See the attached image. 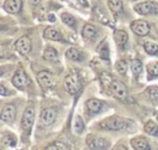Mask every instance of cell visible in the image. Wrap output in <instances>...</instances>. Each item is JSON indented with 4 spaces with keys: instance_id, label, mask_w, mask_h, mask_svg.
<instances>
[{
    "instance_id": "1",
    "label": "cell",
    "mask_w": 158,
    "mask_h": 150,
    "mask_svg": "<svg viewBox=\"0 0 158 150\" xmlns=\"http://www.w3.org/2000/svg\"><path fill=\"white\" fill-rule=\"evenodd\" d=\"M98 125H99V129H102V130L121 131V130H128L131 126L135 125V123L130 119H126L118 115H112L102 119Z\"/></svg>"
},
{
    "instance_id": "2",
    "label": "cell",
    "mask_w": 158,
    "mask_h": 150,
    "mask_svg": "<svg viewBox=\"0 0 158 150\" xmlns=\"http://www.w3.org/2000/svg\"><path fill=\"white\" fill-rule=\"evenodd\" d=\"M133 10L139 15H156L158 14V2L142 1L133 6Z\"/></svg>"
},
{
    "instance_id": "3",
    "label": "cell",
    "mask_w": 158,
    "mask_h": 150,
    "mask_svg": "<svg viewBox=\"0 0 158 150\" xmlns=\"http://www.w3.org/2000/svg\"><path fill=\"white\" fill-rule=\"evenodd\" d=\"M33 121H35V108H33V105H27L25 112H23L22 119H21L22 130L25 133H30L31 128L33 125Z\"/></svg>"
},
{
    "instance_id": "4",
    "label": "cell",
    "mask_w": 158,
    "mask_h": 150,
    "mask_svg": "<svg viewBox=\"0 0 158 150\" xmlns=\"http://www.w3.org/2000/svg\"><path fill=\"white\" fill-rule=\"evenodd\" d=\"M86 145L90 150H107L109 141L104 138H99L95 135H89L86 138Z\"/></svg>"
},
{
    "instance_id": "5",
    "label": "cell",
    "mask_w": 158,
    "mask_h": 150,
    "mask_svg": "<svg viewBox=\"0 0 158 150\" xmlns=\"http://www.w3.org/2000/svg\"><path fill=\"white\" fill-rule=\"evenodd\" d=\"M15 50L21 56H27L32 50V42L28 36H22L15 42Z\"/></svg>"
},
{
    "instance_id": "6",
    "label": "cell",
    "mask_w": 158,
    "mask_h": 150,
    "mask_svg": "<svg viewBox=\"0 0 158 150\" xmlns=\"http://www.w3.org/2000/svg\"><path fill=\"white\" fill-rule=\"evenodd\" d=\"M64 88L69 94H75L80 88V81L77 74L70 73L64 78Z\"/></svg>"
},
{
    "instance_id": "7",
    "label": "cell",
    "mask_w": 158,
    "mask_h": 150,
    "mask_svg": "<svg viewBox=\"0 0 158 150\" xmlns=\"http://www.w3.org/2000/svg\"><path fill=\"white\" fill-rule=\"evenodd\" d=\"M131 30L137 36H146L151 31V25L144 20H135L131 22Z\"/></svg>"
},
{
    "instance_id": "8",
    "label": "cell",
    "mask_w": 158,
    "mask_h": 150,
    "mask_svg": "<svg viewBox=\"0 0 158 150\" xmlns=\"http://www.w3.org/2000/svg\"><path fill=\"white\" fill-rule=\"evenodd\" d=\"M56 118H57V110L54 108H46L41 112L40 123L43 126H49L54 123Z\"/></svg>"
},
{
    "instance_id": "9",
    "label": "cell",
    "mask_w": 158,
    "mask_h": 150,
    "mask_svg": "<svg viewBox=\"0 0 158 150\" xmlns=\"http://www.w3.org/2000/svg\"><path fill=\"white\" fill-rule=\"evenodd\" d=\"M11 82H12V84H14L17 89H23V88L26 87L28 79H27V74L25 73L23 68L20 67L19 69H16V72H15L14 76H12Z\"/></svg>"
},
{
    "instance_id": "10",
    "label": "cell",
    "mask_w": 158,
    "mask_h": 150,
    "mask_svg": "<svg viewBox=\"0 0 158 150\" xmlns=\"http://www.w3.org/2000/svg\"><path fill=\"white\" fill-rule=\"evenodd\" d=\"M110 92L118 99H125L127 97V89L125 84L120 81H114L110 84Z\"/></svg>"
},
{
    "instance_id": "11",
    "label": "cell",
    "mask_w": 158,
    "mask_h": 150,
    "mask_svg": "<svg viewBox=\"0 0 158 150\" xmlns=\"http://www.w3.org/2000/svg\"><path fill=\"white\" fill-rule=\"evenodd\" d=\"M105 103L100 99H96V98H90L85 102V108L88 110V113L90 114H96V113H100L104 108Z\"/></svg>"
},
{
    "instance_id": "12",
    "label": "cell",
    "mask_w": 158,
    "mask_h": 150,
    "mask_svg": "<svg viewBox=\"0 0 158 150\" xmlns=\"http://www.w3.org/2000/svg\"><path fill=\"white\" fill-rule=\"evenodd\" d=\"M15 115H16V109H15L14 104H5L2 107L1 113H0V118L2 121L11 123L15 119Z\"/></svg>"
},
{
    "instance_id": "13",
    "label": "cell",
    "mask_w": 158,
    "mask_h": 150,
    "mask_svg": "<svg viewBox=\"0 0 158 150\" xmlns=\"http://www.w3.org/2000/svg\"><path fill=\"white\" fill-rule=\"evenodd\" d=\"M37 81L38 83L42 86V88H49L52 87L54 79H53V74L48 71H41L37 73Z\"/></svg>"
},
{
    "instance_id": "14",
    "label": "cell",
    "mask_w": 158,
    "mask_h": 150,
    "mask_svg": "<svg viewBox=\"0 0 158 150\" xmlns=\"http://www.w3.org/2000/svg\"><path fill=\"white\" fill-rule=\"evenodd\" d=\"M4 9L10 14H17L22 9V1L21 0H6L4 2Z\"/></svg>"
},
{
    "instance_id": "15",
    "label": "cell",
    "mask_w": 158,
    "mask_h": 150,
    "mask_svg": "<svg viewBox=\"0 0 158 150\" xmlns=\"http://www.w3.org/2000/svg\"><path fill=\"white\" fill-rule=\"evenodd\" d=\"M131 145L135 150H148L149 149V143L143 136H136L131 139Z\"/></svg>"
},
{
    "instance_id": "16",
    "label": "cell",
    "mask_w": 158,
    "mask_h": 150,
    "mask_svg": "<svg viewBox=\"0 0 158 150\" xmlns=\"http://www.w3.org/2000/svg\"><path fill=\"white\" fill-rule=\"evenodd\" d=\"M114 38H115L116 45H117L118 47L123 48V47L126 46L127 41H128V35H127V32L123 31V30H117V31H115V33H114Z\"/></svg>"
},
{
    "instance_id": "17",
    "label": "cell",
    "mask_w": 158,
    "mask_h": 150,
    "mask_svg": "<svg viewBox=\"0 0 158 150\" xmlns=\"http://www.w3.org/2000/svg\"><path fill=\"white\" fill-rule=\"evenodd\" d=\"M43 36L47 38V40H52V41H63V36L62 33L53 29V27H47L44 31H43Z\"/></svg>"
},
{
    "instance_id": "18",
    "label": "cell",
    "mask_w": 158,
    "mask_h": 150,
    "mask_svg": "<svg viewBox=\"0 0 158 150\" xmlns=\"http://www.w3.org/2000/svg\"><path fill=\"white\" fill-rule=\"evenodd\" d=\"M65 57H67L68 60H70V61H74V62H81L83 58H84L83 53H81L78 48H75V47L68 48L67 52H65Z\"/></svg>"
},
{
    "instance_id": "19",
    "label": "cell",
    "mask_w": 158,
    "mask_h": 150,
    "mask_svg": "<svg viewBox=\"0 0 158 150\" xmlns=\"http://www.w3.org/2000/svg\"><path fill=\"white\" fill-rule=\"evenodd\" d=\"M96 33H98V30L91 24H85L84 27H83V30H81V35L86 40H93L96 36Z\"/></svg>"
},
{
    "instance_id": "20",
    "label": "cell",
    "mask_w": 158,
    "mask_h": 150,
    "mask_svg": "<svg viewBox=\"0 0 158 150\" xmlns=\"http://www.w3.org/2000/svg\"><path fill=\"white\" fill-rule=\"evenodd\" d=\"M143 50L146 51V53H148L151 56H158V43H156L153 41H144Z\"/></svg>"
},
{
    "instance_id": "21",
    "label": "cell",
    "mask_w": 158,
    "mask_h": 150,
    "mask_svg": "<svg viewBox=\"0 0 158 150\" xmlns=\"http://www.w3.org/2000/svg\"><path fill=\"white\" fill-rule=\"evenodd\" d=\"M43 58L46 61H48V62H56L58 60V53L53 47L48 46L43 52Z\"/></svg>"
},
{
    "instance_id": "22",
    "label": "cell",
    "mask_w": 158,
    "mask_h": 150,
    "mask_svg": "<svg viewBox=\"0 0 158 150\" xmlns=\"http://www.w3.org/2000/svg\"><path fill=\"white\" fill-rule=\"evenodd\" d=\"M143 129H144V131H146L148 135L158 136V125H157L153 120H148V121H146Z\"/></svg>"
},
{
    "instance_id": "23",
    "label": "cell",
    "mask_w": 158,
    "mask_h": 150,
    "mask_svg": "<svg viewBox=\"0 0 158 150\" xmlns=\"http://www.w3.org/2000/svg\"><path fill=\"white\" fill-rule=\"evenodd\" d=\"M147 74L149 79L158 77V62H149L147 64Z\"/></svg>"
},
{
    "instance_id": "24",
    "label": "cell",
    "mask_w": 158,
    "mask_h": 150,
    "mask_svg": "<svg viewBox=\"0 0 158 150\" xmlns=\"http://www.w3.org/2000/svg\"><path fill=\"white\" fill-rule=\"evenodd\" d=\"M144 93L152 102H158V86H149Z\"/></svg>"
},
{
    "instance_id": "25",
    "label": "cell",
    "mask_w": 158,
    "mask_h": 150,
    "mask_svg": "<svg viewBox=\"0 0 158 150\" xmlns=\"http://www.w3.org/2000/svg\"><path fill=\"white\" fill-rule=\"evenodd\" d=\"M142 68H143L142 62H141L138 58H133V60L131 61V71H132V73H133L135 76H139L141 72H142Z\"/></svg>"
},
{
    "instance_id": "26",
    "label": "cell",
    "mask_w": 158,
    "mask_h": 150,
    "mask_svg": "<svg viewBox=\"0 0 158 150\" xmlns=\"http://www.w3.org/2000/svg\"><path fill=\"white\" fill-rule=\"evenodd\" d=\"M98 53H99V56H100L101 58H104V60H109L110 52H109V46L106 45L105 41H102V42L100 43V46L98 47Z\"/></svg>"
},
{
    "instance_id": "27",
    "label": "cell",
    "mask_w": 158,
    "mask_h": 150,
    "mask_svg": "<svg viewBox=\"0 0 158 150\" xmlns=\"http://www.w3.org/2000/svg\"><path fill=\"white\" fill-rule=\"evenodd\" d=\"M1 143H2V145H6V146H15L16 145V136L11 133L6 134V135L2 136Z\"/></svg>"
},
{
    "instance_id": "28",
    "label": "cell",
    "mask_w": 158,
    "mask_h": 150,
    "mask_svg": "<svg viewBox=\"0 0 158 150\" xmlns=\"http://www.w3.org/2000/svg\"><path fill=\"white\" fill-rule=\"evenodd\" d=\"M60 19H62V21H63L65 25H68V26H70V27H74V26H75V19H74L73 15H70V14H68V12H63V14L60 15Z\"/></svg>"
},
{
    "instance_id": "29",
    "label": "cell",
    "mask_w": 158,
    "mask_h": 150,
    "mask_svg": "<svg viewBox=\"0 0 158 150\" xmlns=\"http://www.w3.org/2000/svg\"><path fill=\"white\" fill-rule=\"evenodd\" d=\"M115 68H116V71H117L120 74L125 76L126 72H127V62H126L125 60H120V61H117V62L115 63Z\"/></svg>"
},
{
    "instance_id": "30",
    "label": "cell",
    "mask_w": 158,
    "mask_h": 150,
    "mask_svg": "<svg viewBox=\"0 0 158 150\" xmlns=\"http://www.w3.org/2000/svg\"><path fill=\"white\" fill-rule=\"evenodd\" d=\"M73 126H74V131H75V133H78V134H79V133H81V131L84 130V123H83L81 117L77 115V117L74 118Z\"/></svg>"
},
{
    "instance_id": "31",
    "label": "cell",
    "mask_w": 158,
    "mask_h": 150,
    "mask_svg": "<svg viewBox=\"0 0 158 150\" xmlns=\"http://www.w3.org/2000/svg\"><path fill=\"white\" fill-rule=\"evenodd\" d=\"M109 7L114 12H118L122 10V0H109Z\"/></svg>"
},
{
    "instance_id": "32",
    "label": "cell",
    "mask_w": 158,
    "mask_h": 150,
    "mask_svg": "<svg viewBox=\"0 0 158 150\" xmlns=\"http://www.w3.org/2000/svg\"><path fill=\"white\" fill-rule=\"evenodd\" d=\"M11 92L10 90H7L6 88H5V86L4 84H0V94L2 95V97H6L7 94H10Z\"/></svg>"
},
{
    "instance_id": "33",
    "label": "cell",
    "mask_w": 158,
    "mask_h": 150,
    "mask_svg": "<svg viewBox=\"0 0 158 150\" xmlns=\"http://www.w3.org/2000/svg\"><path fill=\"white\" fill-rule=\"evenodd\" d=\"M112 150H127V148L125 145H122V144H117V145H115L112 148Z\"/></svg>"
},
{
    "instance_id": "34",
    "label": "cell",
    "mask_w": 158,
    "mask_h": 150,
    "mask_svg": "<svg viewBox=\"0 0 158 150\" xmlns=\"http://www.w3.org/2000/svg\"><path fill=\"white\" fill-rule=\"evenodd\" d=\"M46 150H62V148H60V146H58L57 144H52V145H49Z\"/></svg>"
},
{
    "instance_id": "35",
    "label": "cell",
    "mask_w": 158,
    "mask_h": 150,
    "mask_svg": "<svg viewBox=\"0 0 158 150\" xmlns=\"http://www.w3.org/2000/svg\"><path fill=\"white\" fill-rule=\"evenodd\" d=\"M31 2H32L33 5H36V4H38V2H40V0H31Z\"/></svg>"
},
{
    "instance_id": "36",
    "label": "cell",
    "mask_w": 158,
    "mask_h": 150,
    "mask_svg": "<svg viewBox=\"0 0 158 150\" xmlns=\"http://www.w3.org/2000/svg\"><path fill=\"white\" fill-rule=\"evenodd\" d=\"M78 1H80V2H81L84 6H86V1H85V0H78Z\"/></svg>"
},
{
    "instance_id": "37",
    "label": "cell",
    "mask_w": 158,
    "mask_h": 150,
    "mask_svg": "<svg viewBox=\"0 0 158 150\" xmlns=\"http://www.w3.org/2000/svg\"><path fill=\"white\" fill-rule=\"evenodd\" d=\"M130 1H136V0H130Z\"/></svg>"
},
{
    "instance_id": "38",
    "label": "cell",
    "mask_w": 158,
    "mask_h": 150,
    "mask_svg": "<svg viewBox=\"0 0 158 150\" xmlns=\"http://www.w3.org/2000/svg\"><path fill=\"white\" fill-rule=\"evenodd\" d=\"M157 119H158V115H157Z\"/></svg>"
}]
</instances>
